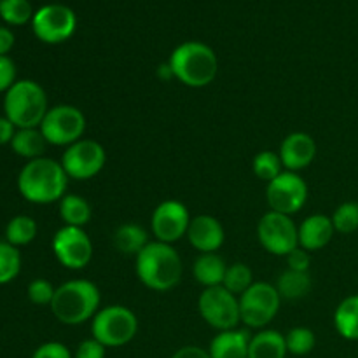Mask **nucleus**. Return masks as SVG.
I'll list each match as a JSON object with an SVG mask.
<instances>
[{
	"instance_id": "1",
	"label": "nucleus",
	"mask_w": 358,
	"mask_h": 358,
	"mask_svg": "<svg viewBox=\"0 0 358 358\" xmlns=\"http://www.w3.org/2000/svg\"><path fill=\"white\" fill-rule=\"evenodd\" d=\"M69 187V175L62 163L49 157L28 161L17 175V189L27 201L35 205H49L62 201Z\"/></svg>"
},
{
	"instance_id": "2",
	"label": "nucleus",
	"mask_w": 358,
	"mask_h": 358,
	"mask_svg": "<svg viewBox=\"0 0 358 358\" xmlns=\"http://www.w3.org/2000/svg\"><path fill=\"white\" fill-rule=\"evenodd\" d=\"M136 276L156 292H168L182 280V259L171 245L152 241L136 255Z\"/></svg>"
},
{
	"instance_id": "3",
	"label": "nucleus",
	"mask_w": 358,
	"mask_h": 358,
	"mask_svg": "<svg viewBox=\"0 0 358 358\" xmlns=\"http://www.w3.org/2000/svg\"><path fill=\"white\" fill-rule=\"evenodd\" d=\"M175 79L189 87H205L215 80L219 59L208 44L199 41L182 42L173 49L170 59Z\"/></svg>"
},
{
	"instance_id": "4",
	"label": "nucleus",
	"mask_w": 358,
	"mask_h": 358,
	"mask_svg": "<svg viewBox=\"0 0 358 358\" xmlns=\"http://www.w3.org/2000/svg\"><path fill=\"white\" fill-rule=\"evenodd\" d=\"M100 290L90 280H70L56 289L51 311L65 325H80L93 320L100 311Z\"/></svg>"
},
{
	"instance_id": "5",
	"label": "nucleus",
	"mask_w": 358,
	"mask_h": 358,
	"mask_svg": "<svg viewBox=\"0 0 358 358\" xmlns=\"http://www.w3.org/2000/svg\"><path fill=\"white\" fill-rule=\"evenodd\" d=\"M48 110V96L44 87L35 80H16L3 96V115L17 129L38 128Z\"/></svg>"
},
{
	"instance_id": "6",
	"label": "nucleus",
	"mask_w": 358,
	"mask_h": 358,
	"mask_svg": "<svg viewBox=\"0 0 358 358\" xmlns=\"http://www.w3.org/2000/svg\"><path fill=\"white\" fill-rule=\"evenodd\" d=\"M138 332V318L129 308L114 304L103 308L91 320V334L105 348L128 345Z\"/></svg>"
},
{
	"instance_id": "7",
	"label": "nucleus",
	"mask_w": 358,
	"mask_h": 358,
	"mask_svg": "<svg viewBox=\"0 0 358 358\" xmlns=\"http://www.w3.org/2000/svg\"><path fill=\"white\" fill-rule=\"evenodd\" d=\"M38 128L48 143L69 147L83 138L86 131V117L83 110L73 105H56L49 108Z\"/></svg>"
},
{
	"instance_id": "8",
	"label": "nucleus",
	"mask_w": 358,
	"mask_h": 358,
	"mask_svg": "<svg viewBox=\"0 0 358 358\" xmlns=\"http://www.w3.org/2000/svg\"><path fill=\"white\" fill-rule=\"evenodd\" d=\"M282 297L271 283L257 282L240 296L241 322L250 329H262L275 320Z\"/></svg>"
},
{
	"instance_id": "9",
	"label": "nucleus",
	"mask_w": 358,
	"mask_h": 358,
	"mask_svg": "<svg viewBox=\"0 0 358 358\" xmlns=\"http://www.w3.org/2000/svg\"><path fill=\"white\" fill-rule=\"evenodd\" d=\"M198 308L203 320L219 332L233 331L241 322L240 297L231 294L222 285L203 290Z\"/></svg>"
},
{
	"instance_id": "10",
	"label": "nucleus",
	"mask_w": 358,
	"mask_h": 358,
	"mask_svg": "<svg viewBox=\"0 0 358 358\" xmlns=\"http://www.w3.org/2000/svg\"><path fill=\"white\" fill-rule=\"evenodd\" d=\"M77 28L76 13L63 3H48L35 10L31 30L45 44H62L69 41Z\"/></svg>"
},
{
	"instance_id": "11",
	"label": "nucleus",
	"mask_w": 358,
	"mask_h": 358,
	"mask_svg": "<svg viewBox=\"0 0 358 358\" xmlns=\"http://www.w3.org/2000/svg\"><path fill=\"white\" fill-rule=\"evenodd\" d=\"M259 243L273 255H289L299 247V227L289 215L271 212L261 217L257 224Z\"/></svg>"
},
{
	"instance_id": "12",
	"label": "nucleus",
	"mask_w": 358,
	"mask_h": 358,
	"mask_svg": "<svg viewBox=\"0 0 358 358\" xmlns=\"http://www.w3.org/2000/svg\"><path fill=\"white\" fill-rule=\"evenodd\" d=\"M107 163V152L96 140L80 138L79 142L66 147L62 157V166L69 178L90 180L103 170Z\"/></svg>"
},
{
	"instance_id": "13",
	"label": "nucleus",
	"mask_w": 358,
	"mask_h": 358,
	"mask_svg": "<svg viewBox=\"0 0 358 358\" xmlns=\"http://www.w3.org/2000/svg\"><path fill=\"white\" fill-rule=\"evenodd\" d=\"M266 199L271 212L294 215L308 201V185L296 171H282L276 178L268 182Z\"/></svg>"
},
{
	"instance_id": "14",
	"label": "nucleus",
	"mask_w": 358,
	"mask_h": 358,
	"mask_svg": "<svg viewBox=\"0 0 358 358\" xmlns=\"http://www.w3.org/2000/svg\"><path fill=\"white\" fill-rule=\"evenodd\" d=\"M52 252L66 269H83L93 259V243L83 227L65 226L52 238Z\"/></svg>"
},
{
	"instance_id": "15",
	"label": "nucleus",
	"mask_w": 358,
	"mask_h": 358,
	"mask_svg": "<svg viewBox=\"0 0 358 358\" xmlns=\"http://www.w3.org/2000/svg\"><path fill=\"white\" fill-rule=\"evenodd\" d=\"M189 224H191L189 210L185 208L184 203L177 199H166L159 203L152 212V220H150L156 241L168 245H173L180 238L187 236Z\"/></svg>"
},
{
	"instance_id": "16",
	"label": "nucleus",
	"mask_w": 358,
	"mask_h": 358,
	"mask_svg": "<svg viewBox=\"0 0 358 358\" xmlns=\"http://www.w3.org/2000/svg\"><path fill=\"white\" fill-rule=\"evenodd\" d=\"M280 159L287 171H301L313 163L317 156V142L308 133H292L280 145Z\"/></svg>"
},
{
	"instance_id": "17",
	"label": "nucleus",
	"mask_w": 358,
	"mask_h": 358,
	"mask_svg": "<svg viewBox=\"0 0 358 358\" xmlns=\"http://www.w3.org/2000/svg\"><path fill=\"white\" fill-rule=\"evenodd\" d=\"M187 240L199 254H215L226 240L224 227L215 217L198 215L191 219L187 229Z\"/></svg>"
},
{
	"instance_id": "18",
	"label": "nucleus",
	"mask_w": 358,
	"mask_h": 358,
	"mask_svg": "<svg viewBox=\"0 0 358 358\" xmlns=\"http://www.w3.org/2000/svg\"><path fill=\"white\" fill-rule=\"evenodd\" d=\"M334 224L327 215H311L299 226V247L306 252H317L327 247L334 238Z\"/></svg>"
},
{
	"instance_id": "19",
	"label": "nucleus",
	"mask_w": 358,
	"mask_h": 358,
	"mask_svg": "<svg viewBox=\"0 0 358 358\" xmlns=\"http://www.w3.org/2000/svg\"><path fill=\"white\" fill-rule=\"evenodd\" d=\"M250 338L247 331L233 329V331L219 332L212 339L208 353L212 358H248Z\"/></svg>"
},
{
	"instance_id": "20",
	"label": "nucleus",
	"mask_w": 358,
	"mask_h": 358,
	"mask_svg": "<svg viewBox=\"0 0 358 358\" xmlns=\"http://www.w3.org/2000/svg\"><path fill=\"white\" fill-rule=\"evenodd\" d=\"M285 336L278 331H261L250 338L248 358H285Z\"/></svg>"
},
{
	"instance_id": "21",
	"label": "nucleus",
	"mask_w": 358,
	"mask_h": 358,
	"mask_svg": "<svg viewBox=\"0 0 358 358\" xmlns=\"http://www.w3.org/2000/svg\"><path fill=\"white\" fill-rule=\"evenodd\" d=\"M227 266L220 255L215 254H201L194 262V278L198 283H201L205 289L210 287H220L224 283V276H226Z\"/></svg>"
},
{
	"instance_id": "22",
	"label": "nucleus",
	"mask_w": 358,
	"mask_h": 358,
	"mask_svg": "<svg viewBox=\"0 0 358 358\" xmlns=\"http://www.w3.org/2000/svg\"><path fill=\"white\" fill-rule=\"evenodd\" d=\"M112 241H114L115 250L126 255H135V257L150 243L147 231L135 222H126L119 226L112 236Z\"/></svg>"
},
{
	"instance_id": "23",
	"label": "nucleus",
	"mask_w": 358,
	"mask_h": 358,
	"mask_svg": "<svg viewBox=\"0 0 358 358\" xmlns=\"http://www.w3.org/2000/svg\"><path fill=\"white\" fill-rule=\"evenodd\" d=\"M45 145H48V142H45L41 128L16 129V135H14L13 142H10V149L14 150V154L28 161L42 157Z\"/></svg>"
},
{
	"instance_id": "24",
	"label": "nucleus",
	"mask_w": 358,
	"mask_h": 358,
	"mask_svg": "<svg viewBox=\"0 0 358 358\" xmlns=\"http://www.w3.org/2000/svg\"><path fill=\"white\" fill-rule=\"evenodd\" d=\"M334 325L341 338L358 341V294L339 303L334 313Z\"/></svg>"
},
{
	"instance_id": "25",
	"label": "nucleus",
	"mask_w": 358,
	"mask_h": 358,
	"mask_svg": "<svg viewBox=\"0 0 358 358\" xmlns=\"http://www.w3.org/2000/svg\"><path fill=\"white\" fill-rule=\"evenodd\" d=\"M311 276L310 273L304 271H292V269H287L280 275L278 283H276V289L282 299L296 301L303 299L304 296L311 292Z\"/></svg>"
},
{
	"instance_id": "26",
	"label": "nucleus",
	"mask_w": 358,
	"mask_h": 358,
	"mask_svg": "<svg viewBox=\"0 0 358 358\" xmlns=\"http://www.w3.org/2000/svg\"><path fill=\"white\" fill-rule=\"evenodd\" d=\"M91 205L77 194H65L59 201V217L65 226L84 227L91 220Z\"/></svg>"
},
{
	"instance_id": "27",
	"label": "nucleus",
	"mask_w": 358,
	"mask_h": 358,
	"mask_svg": "<svg viewBox=\"0 0 358 358\" xmlns=\"http://www.w3.org/2000/svg\"><path fill=\"white\" fill-rule=\"evenodd\" d=\"M37 236V222L28 215H16L7 222L6 241L13 247H24Z\"/></svg>"
},
{
	"instance_id": "28",
	"label": "nucleus",
	"mask_w": 358,
	"mask_h": 358,
	"mask_svg": "<svg viewBox=\"0 0 358 358\" xmlns=\"http://www.w3.org/2000/svg\"><path fill=\"white\" fill-rule=\"evenodd\" d=\"M254 285V273L243 262H236V264L227 266L226 276H224V289L229 290L231 294L240 297L241 294L247 292L250 287Z\"/></svg>"
},
{
	"instance_id": "29",
	"label": "nucleus",
	"mask_w": 358,
	"mask_h": 358,
	"mask_svg": "<svg viewBox=\"0 0 358 358\" xmlns=\"http://www.w3.org/2000/svg\"><path fill=\"white\" fill-rule=\"evenodd\" d=\"M34 7L28 0H0V17L7 24L13 27H21L31 23L34 20Z\"/></svg>"
},
{
	"instance_id": "30",
	"label": "nucleus",
	"mask_w": 358,
	"mask_h": 358,
	"mask_svg": "<svg viewBox=\"0 0 358 358\" xmlns=\"http://www.w3.org/2000/svg\"><path fill=\"white\" fill-rule=\"evenodd\" d=\"M21 271V254L7 241H0V285L10 283Z\"/></svg>"
},
{
	"instance_id": "31",
	"label": "nucleus",
	"mask_w": 358,
	"mask_h": 358,
	"mask_svg": "<svg viewBox=\"0 0 358 358\" xmlns=\"http://www.w3.org/2000/svg\"><path fill=\"white\" fill-rule=\"evenodd\" d=\"M285 343L287 352L296 357H304L313 352L315 345H317V338H315V332L311 329L296 327L287 332Z\"/></svg>"
},
{
	"instance_id": "32",
	"label": "nucleus",
	"mask_w": 358,
	"mask_h": 358,
	"mask_svg": "<svg viewBox=\"0 0 358 358\" xmlns=\"http://www.w3.org/2000/svg\"><path fill=\"white\" fill-rule=\"evenodd\" d=\"M252 168H254L255 177H259L261 180L271 182L273 178H276L283 171V163L280 159V154L273 152V150H264V152H259L254 157Z\"/></svg>"
},
{
	"instance_id": "33",
	"label": "nucleus",
	"mask_w": 358,
	"mask_h": 358,
	"mask_svg": "<svg viewBox=\"0 0 358 358\" xmlns=\"http://www.w3.org/2000/svg\"><path fill=\"white\" fill-rule=\"evenodd\" d=\"M334 229L341 234L355 233L358 229V203L346 201L336 208L334 215L331 217Z\"/></svg>"
},
{
	"instance_id": "34",
	"label": "nucleus",
	"mask_w": 358,
	"mask_h": 358,
	"mask_svg": "<svg viewBox=\"0 0 358 358\" xmlns=\"http://www.w3.org/2000/svg\"><path fill=\"white\" fill-rule=\"evenodd\" d=\"M55 292L56 289L52 287V283L44 278H37L34 280V282H30L27 290L28 299L34 304H37V306H51Z\"/></svg>"
},
{
	"instance_id": "35",
	"label": "nucleus",
	"mask_w": 358,
	"mask_h": 358,
	"mask_svg": "<svg viewBox=\"0 0 358 358\" xmlns=\"http://www.w3.org/2000/svg\"><path fill=\"white\" fill-rule=\"evenodd\" d=\"M16 83V65L9 56H0V93H7Z\"/></svg>"
},
{
	"instance_id": "36",
	"label": "nucleus",
	"mask_w": 358,
	"mask_h": 358,
	"mask_svg": "<svg viewBox=\"0 0 358 358\" xmlns=\"http://www.w3.org/2000/svg\"><path fill=\"white\" fill-rule=\"evenodd\" d=\"M31 358H72V353L62 343H44L34 352Z\"/></svg>"
},
{
	"instance_id": "37",
	"label": "nucleus",
	"mask_w": 358,
	"mask_h": 358,
	"mask_svg": "<svg viewBox=\"0 0 358 358\" xmlns=\"http://www.w3.org/2000/svg\"><path fill=\"white\" fill-rule=\"evenodd\" d=\"M105 352H107V348L100 341L91 338L77 346L76 358H105Z\"/></svg>"
},
{
	"instance_id": "38",
	"label": "nucleus",
	"mask_w": 358,
	"mask_h": 358,
	"mask_svg": "<svg viewBox=\"0 0 358 358\" xmlns=\"http://www.w3.org/2000/svg\"><path fill=\"white\" fill-rule=\"evenodd\" d=\"M310 262H311L310 254L301 247H297L296 250H292L289 255H287V264H289V269H292V271L308 273V269H310Z\"/></svg>"
},
{
	"instance_id": "39",
	"label": "nucleus",
	"mask_w": 358,
	"mask_h": 358,
	"mask_svg": "<svg viewBox=\"0 0 358 358\" xmlns=\"http://www.w3.org/2000/svg\"><path fill=\"white\" fill-rule=\"evenodd\" d=\"M16 126L6 115H2L0 117V145H7V143L13 142L14 135H16Z\"/></svg>"
},
{
	"instance_id": "40",
	"label": "nucleus",
	"mask_w": 358,
	"mask_h": 358,
	"mask_svg": "<svg viewBox=\"0 0 358 358\" xmlns=\"http://www.w3.org/2000/svg\"><path fill=\"white\" fill-rule=\"evenodd\" d=\"M171 358H212L210 357L208 350L199 348V346H184L178 352H175V355Z\"/></svg>"
},
{
	"instance_id": "41",
	"label": "nucleus",
	"mask_w": 358,
	"mask_h": 358,
	"mask_svg": "<svg viewBox=\"0 0 358 358\" xmlns=\"http://www.w3.org/2000/svg\"><path fill=\"white\" fill-rule=\"evenodd\" d=\"M14 45V34L7 27H0V56H7V52Z\"/></svg>"
},
{
	"instance_id": "42",
	"label": "nucleus",
	"mask_w": 358,
	"mask_h": 358,
	"mask_svg": "<svg viewBox=\"0 0 358 358\" xmlns=\"http://www.w3.org/2000/svg\"><path fill=\"white\" fill-rule=\"evenodd\" d=\"M157 76H159L163 80H173L175 79V73H173V70H171L170 63H161V65L157 66Z\"/></svg>"
}]
</instances>
